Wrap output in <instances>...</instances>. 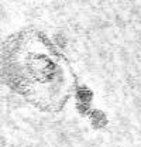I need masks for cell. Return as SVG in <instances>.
Listing matches in <instances>:
<instances>
[{"label": "cell", "mask_w": 141, "mask_h": 147, "mask_svg": "<svg viewBox=\"0 0 141 147\" xmlns=\"http://www.w3.org/2000/svg\"><path fill=\"white\" fill-rule=\"evenodd\" d=\"M3 78L18 95L40 109H61L73 78L65 58L38 31H23L3 48Z\"/></svg>", "instance_id": "1"}]
</instances>
